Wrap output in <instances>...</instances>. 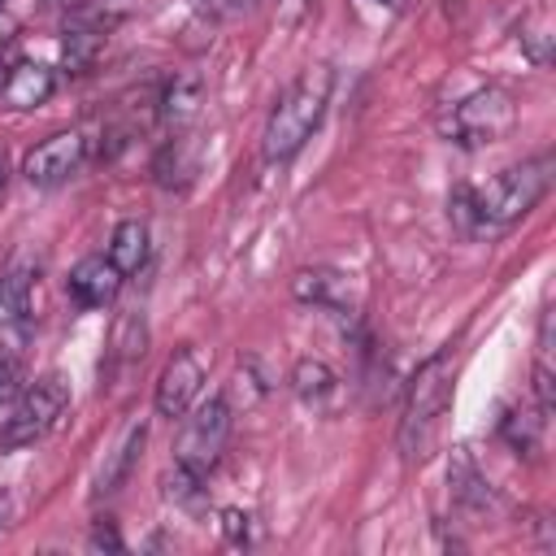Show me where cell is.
Listing matches in <instances>:
<instances>
[{
	"instance_id": "obj_7",
	"label": "cell",
	"mask_w": 556,
	"mask_h": 556,
	"mask_svg": "<svg viewBox=\"0 0 556 556\" xmlns=\"http://www.w3.org/2000/svg\"><path fill=\"white\" fill-rule=\"evenodd\" d=\"M87 156H91V139L83 130H56L22 156V174L30 187H61L87 165Z\"/></svg>"
},
{
	"instance_id": "obj_3",
	"label": "cell",
	"mask_w": 556,
	"mask_h": 556,
	"mask_svg": "<svg viewBox=\"0 0 556 556\" xmlns=\"http://www.w3.org/2000/svg\"><path fill=\"white\" fill-rule=\"evenodd\" d=\"M330 104V70H304L282 96L278 104L269 109V122H265V135H261V156L269 165L278 161H291L308 139L313 130L321 126V113Z\"/></svg>"
},
{
	"instance_id": "obj_16",
	"label": "cell",
	"mask_w": 556,
	"mask_h": 556,
	"mask_svg": "<svg viewBox=\"0 0 556 556\" xmlns=\"http://www.w3.org/2000/svg\"><path fill=\"white\" fill-rule=\"evenodd\" d=\"M291 391H295L304 404L321 408L326 400H334V391H339V378H334V369H330L326 361H317V356H304V361H295V369H291Z\"/></svg>"
},
{
	"instance_id": "obj_4",
	"label": "cell",
	"mask_w": 556,
	"mask_h": 556,
	"mask_svg": "<svg viewBox=\"0 0 556 556\" xmlns=\"http://www.w3.org/2000/svg\"><path fill=\"white\" fill-rule=\"evenodd\" d=\"M70 404V382L61 374H43L30 387H22V395L13 400V413L0 426V452H17L39 443L65 413Z\"/></svg>"
},
{
	"instance_id": "obj_18",
	"label": "cell",
	"mask_w": 556,
	"mask_h": 556,
	"mask_svg": "<svg viewBox=\"0 0 556 556\" xmlns=\"http://www.w3.org/2000/svg\"><path fill=\"white\" fill-rule=\"evenodd\" d=\"M195 152H200L195 135H178V139H169V143H165V152H161V161H156L161 182L169 178V169H178V182H187V178L195 174Z\"/></svg>"
},
{
	"instance_id": "obj_8",
	"label": "cell",
	"mask_w": 556,
	"mask_h": 556,
	"mask_svg": "<svg viewBox=\"0 0 556 556\" xmlns=\"http://www.w3.org/2000/svg\"><path fill=\"white\" fill-rule=\"evenodd\" d=\"M200 387H204V356H200L195 348H178V352L165 361L161 378H156L152 404H156V413L169 417V421H174V417H187L191 404L200 400Z\"/></svg>"
},
{
	"instance_id": "obj_11",
	"label": "cell",
	"mask_w": 556,
	"mask_h": 556,
	"mask_svg": "<svg viewBox=\"0 0 556 556\" xmlns=\"http://www.w3.org/2000/svg\"><path fill=\"white\" fill-rule=\"evenodd\" d=\"M52 91H56V74H52L48 65H39V61H17V65L9 70V78H4V87H0V100H4L9 109H35V104H43Z\"/></svg>"
},
{
	"instance_id": "obj_23",
	"label": "cell",
	"mask_w": 556,
	"mask_h": 556,
	"mask_svg": "<svg viewBox=\"0 0 556 556\" xmlns=\"http://www.w3.org/2000/svg\"><path fill=\"white\" fill-rule=\"evenodd\" d=\"M222 534H226V543H235V547H248V543L256 539L252 513H243V508H226V513H222Z\"/></svg>"
},
{
	"instance_id": "obj_24",
	"label": "cell",
	"mask_w": 556,
	"mask_h": 556,
	"mask_svg": "<svg viewBox=\"0 0 556 556\" xmlns=\"http://www.w3.org/2000/svg\"><path fill=\"white\" fill-rule=\"evenodd\" d=\"M22 387H26V378H22V361H17L13 352L0 348V404H13V400L22 395Z\"/></svg>"
},
{
	"instance_id": "obj_20",
	"label": "cell",
	"mask_w": 556,
	"mask_h": 556,
	"mask_svg": "<svg viewBox=\"0 0 556 556\" xmlns=\"http://www.w3.org/2000/svg\"><path fill=\"white\" fill-rule=\"evenodd\" d=\"M30 282H35L30 269H9V274L0 278V313H4V317H26Z\"/></svg>"
},
{
	"instance_id": "obj_5",
	"label": "cell",
	"mask_w": 556,
	"mask_h": 556,
	"mask_svg": "<svg viewBox=\"0 0 556 556\" xmlns=\"http://www.w3.org/2000/svg\"><path fill=\"white\" fill-rule=\"evenodd\" d=\"M513 117H517L513 96L500 91V87H482V91L456 100V104L443 113L439 130H443L447 143L482 148V143H495L500 135H508V130H513Z\"/></svg>"
},
{
	"instance_id": "obj_25",
	"label": "cell",
	"mask_w": 556,
	"mask_h": 556,
	"mask_svg": "<svg viewBox=\"0 0 556 556\" xmlns=\"http://www.w3.org/2000/svg\"><path fill=\"white\" fill-rule=\"evenodd\" d=\"M91 547H113V552H122V539H117V530H113L109 521H100V526L91 530Z\"/></svg>"
},
{
	"instance_id": "obj_26",
	"label": "cell",
	"mask_w": 556,
	"mask_h": 556,
	"mask_svg": "<svg viewBox=\"0 0 556 556\" xmlns=\"http://www.w3.org/2000/svg\"><path fill=\"white\" fill-rule=\"evenodd\" d=\"M13 35H17V17H13V13H9V9L0 4V48H4V43H9Z\"/></svg>"
},
{
	"instance_id": "obj_17",
	"label": "cell",
	"mask_w": 556,
	"mask_h": 556,
	"mask_svg": "<svg viewBox=\"0 0 556 556\" xmlns=\"http://www.w3.org/2000/svg\"><path fill=\"white\" fill-rule=\"evenodd\" d=\"M104 35H109V30L78 22V26L65 35V43H61V61H65L70 70H87V65L96 61V52L104 48Z\"/></svg>"
},
{
	"instance_id": "obj_19",
	"label": "cell",
	"mask_w": 556,
	"mask_h": 556,
	"mask_svg": "<svg viewBox=\"0 0 556 556\" xmlns=\"http://www.w3.org/2000/svg\"><path fill=\"white\" fill-rule=\"evenodd\" d=\"M143 343H148L143 317H139V313H122V317L113 321V356L139 361V356H143Z\"/></svg>"
},
{
	"instance_id": "obj_9",
	"label": "cell",
	"mask_w": 556,
	"mask_h": 556,
	"mask_svg": "<svg viewBox=\"0 0 556 556\" xmlns=\"http://www.w3.org/2000/svg\"><path fill=\"white\" fill-rule=\"evenodd\" d=\"M122 278H126V274H122L104 252H96V256H83V261L70 269L65 291H70V300H74L78 308H104V304L117 300Z\"/></svg>"
},
{
	"instance_id": "obj_12",
	"label": "cell",
	"mask_w": 556,
	"mask_h": 556,
	"mask_svg": "<svg viewBox=\"0 0 556 556\" xmlns=\"http://www.w3.org/2000/svg\"><path fill=\"white\" fill-rule=\"evenodd\" d=\"M143 443H148V426H143V421L126 426L122 443H117V447L104 456V465H100V473H96V500H100V495H113V491H122V486H126L130 469L139 465Z\"/></svg>"
},
{
	"instance_id": "obj_6",
	"label": "cell",
	"mask_w": 556,
	"mask_h": 556,
	"mask_svg": "<svg viewBox=\"0 0 556 556\" xmlns=\"http://www.w3.org/2000/svg\"><path fill=\"white\" fill-rule=\"evenodd\" d=\"M226 439H230V404L222 395H213L204 404H191V417L182 421L178 443H174V460L204 478L217 465Z\"/></svg>"
},
{
	"instance_id": "obj_2",
	"label": "cell",
	"mask_w": 556,
	"mask_h": 556,
	"mask_svg": "<svg viewBox=\"0 0 556 556\" xmlns=\"http://www.w3.org/2000/svg\"><path fill=\"white\" fill-rule=\"evenodd\" d=\"M452 378H456L452 348H439L434 356H426L417 365L408 395H404V417H400V452L408 465H421L434 456L439 434H443V417L452 404Z\"/></svg>"
},
{
	"instance_id": "obj_13",
	"label": "cell",
	"mask_w": 556,
	"mask_h": 556,
	"mask_svg": "<svg viewBox=\"0 0 556 556\" xmlns=\"http://www.w3.org/2000/svg\"><path fill=\"white\" fill-rule=\"evenodd\" d=\"M200 96H204V83L195 74H178L165 83V91L156 96V113L169 130H187L191 117L200 113Z\"/></svg>"
},
{
	"instance_id": "obj_1",
	"label": "cell",
	"mask_w": 556,
	"mask_h": 556,
	"mask_svg": "<svg viewBox=\"0 0 556 556\" xmlns=\"http://www.w3.org/2000/svg\"><path fill=\"white\" fill-rule=\"evenodd\" d=\"M552 152H539L521 165H508L500 169L495 178L478 182V187H456L452 195V217L460 222L465 235H478V230H508L513 222H521L552 187Z\"/></svg>"
},
{
	"instance_id": "obj_10",
	"label": "cell",
	"mask_w": 556,
	"mask_h": 556,
	"mask_svg": "<svg viewBox=\"0 0 556 556\" xmlns=\"http://www.w3.org/2000/svg\"><path fill=\"white\" fill-rule=\"evenodd\" d=\"M291 291H295V300L330 308V313H348L352 308V278L339 274V269H300L291 278Z\"/></svg>"
},
{
	"instance_id": "obj_21",
	"label": "cell",
	"mask_w": 556,
	"mask_h": 556,
	"mask_svg": "<svg viewBox=\"0 0 556 556\" xmlns=\"http://www.w3.org/2000/svg\"><path fill=\"white\" fill-rule=\"evenodd\" d=\"M200 482H204L200 473H191L187 465H178V460H174V465L165 469V478H161V495H165V500H174V504H191V500L200 495Z\"/></svg>"
},
{
	"instance_id": "obj_27",
	"label": "cell",
	"mask_w": 556,
	"mask_h": 556,
	"mask_svg": "<svg viewBox=\"0 0 556 556\" xmlns=\"http://www.w3.org/2000/svg\"><path fill=\"white\" fill-rule=\"evenodd\" d=\"M4 182H9V156H4V148H0V191H4Z\"/></svg>"
},
{
	"instance_id": "obj_22",
	"label": "cell",
	"mask_w": 556,
	"mask_h": 556,
	"mask_svg": "<svg viewBox=\"0 0 556 556\" xmlns=\"http://www.w3.org/2000/svg\"><path fill=\"white\" fill-rule=\"evenodd\" d=\"M539 421L534 413H508L504 417V439L517 447V452H534L539 447Z\"/></svg>"
},
{
	"instance_id": "obj_14",
	"label": "cell",
	"mask_w": 556,
	"mask_h": 556,
	"mask_svg": "<svg viewBox=\"0 0 556 556\" xmlns=\"http://www.w3.org/2000/svg\"><path fill=\"white\" fill-rule=\"evenodd\" d=\"M447 486H452V500L460 513H486L491 508V486L486 478L478 473V465L469 460L465 447L452 452V465H447Z\"/></svg>"
},
{
	"instance_id": "obj_29",
	"label": "cell",
	"mask_w": 556,
	"mask_h": 556,
	"mask_svg": "<svg viewBox=\"0 0 556 556\" xmlns=\"http://www.w3.org/2000/svg\"><path fill=\"white\" fill-rule=\"evenodd\" d=\"M374 4H391V9H395V4H400V0H374Z\"/></svg>"
},
{
	"instance_id": "obj_28",
	"label": "cell",
	"mask_w": 556,
	"mask_h": 556,
	"mask_svg": "<svg viewBox=\"0 0 556 556\" xmlns=\"http://www.w3.org/2000/svg\"><path fill=\"white\" fill-rule=\"evenodd\" d=\"M9 521V495H0V526Z\"/></svg>"
},
{
	"instance_id": "obj_15",
	"label": "cell",
	"mask_w": 556,
	"mask_h": 556,
	"mask_svg": "<svg viewBox=\"0 0 556 556\" xmlns=\"http://www.w3.org/2000/svg\"><path fill=\"white\" fill-rule=\"evenodd\" d=\"M122 274H139L143 261H148V226L139 217H126L113 226L109 235V252H104Z\"/></svg>"
}]
</instances>
